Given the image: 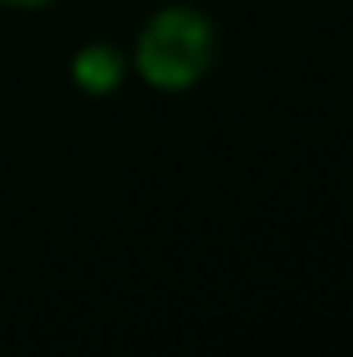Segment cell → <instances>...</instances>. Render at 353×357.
Wrapping results in <instances>:
<instances>
[{
    "instance_id": "1",
    "label": "cell",
    "mask_w": 353,
    "mask_h": 357,
    "mask_svg": "<svg viewBox=\"0 0 353 357\" xmlns=\"http://www.w3.org/2000/svg\"><path fill=\"white\" fill-rule=\"evenodd\" d=\"M218 54V32L200 9H163L145 23L136 41V68L150 86L186 91L209 73Z\"/></svg>"
},
{
    "instance_id": "2",
    "label": "cell",
    "mask_w": 353,
    "mask_h": 357,
    "mask_svg": "<svg viewBox=\"0 0 353 357\" xmlns=\"http://www.w3.org/2000/svg\"><path fill=\"white\" fill-rule=\"evenodd\" d=\"M73 77H77L82 91L91 96H105L123 82V54L109 50V45H87V50L73 59Z\"/></svg>"
},
{
    "instance_id": "3",
    "label": "cell",
    "mask_w": 353,
    "mask_h": 357,
    "mask_svg": "<svg viewBox=\"0 0 353 357\" xmlns=\"http://www.w3.org/2000/svg\"><path fill=\"white\" fill-rule=\"evenodd\" d=\"M0 5H9V9H41V5H50V0H0Z\"/></svg>"
}]
</instances>
